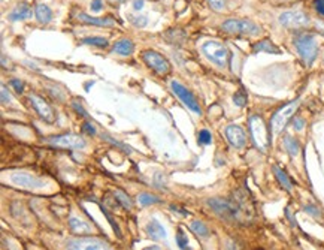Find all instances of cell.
<instances>
[{"instance_id": "38", "label": "cell", "mask_w": 324, "mask_h": 250, "mask_svg": "<svg viewBox=\"0 0 324 250\" xmlns=\"http://www.w3.org/2000/svg\"><path fill=\"white\" fill-rule=\"evenodd\" d=\"M11 100V96H9V92L5 86H2V102L3 103H9Z\"/></svg>"}, {"instance_id": "18", "label": "cell", "mask_w": 324, "mask_h": 250, "mask_svg": "<svg viewBox=\"0 0 324 250\" xmlns=\"http://www.w3.org/2000/svg\"><path fill=\"white\" fill-rule=\"evenodd\" d=\"M135 50V45L130 39L122 38L120 41H117L112 47V52L118 54V55H130Z\"/></svg>"}, {"instance_id": "20", "label": "cell", "mask_w": 324, "mask_h": 250, "mask_svg": "<svg viewBox=\"0 0 324 250\" xmlns=\"http://www.w3.org/2000/svg\"><path fill=\"white\" fill-rule=\"evenodd\" d=\"M252 51L254 52H268V54H281V50L274 42H271L269 39H265V41L254 44Z\"/></svg>"}, {"instance_id": "36", "label": "cell", "mask_w": 324, "mask_h": 250, "mask_svg": "<svg viewBox=\"0 0 324 250\" xmlns=\"http://www.w3.org/2000/svg\"><path fill=\"white\" fill-rule=\"evenodd\" d=\"M11 86L15 89V92H18V93H23V89H24V84H23V81H20V80H11Z\"/></svg>"}, {"instance_id": "30", "label": "cell", "mask_w": 324, "mask_h": 250, "mask_svg": "<svg viewBox=\"0 0 324 250\" xmlns=\"http://www.w3.org/2000/svg\"><path fill=\"white\" fill-rule=\"evenodd\" d=\"M176 243H178L181 250H188V240H187V237L184 235V232L181 229L176 234Z\"/></svg>"}, {"instance_id": "19", "label": "cell", "mask_w": 324, "mask_h": 250, "mask_svg": "<svg viewBox=\"0 0 324 250\" xmlns=\"http://www.w3.org/2000/svg\"><path fill=\"white\" fill-rule=\"evenodd\" d=\"M35 17L38 20V23L40 24H49L52 21V11L49 9L48 5L45 3H39L35 8Z\"/></svg>"}, {"instance_id": "2", "label": "cell", "mask_w": 324, "mask_h": 250, "mask_svg": "<svg viewBox=\"0 0 324 250\" xmlns=\"http://www.w3.org/2000/svg\"><path fill=\"white\" fill-rule=\"evenodd\" d=\"M202 52L203 55L211 61V63L217 65L218 68H227L230 66V60H232V52L220 41H206L202 44Z\"/></svg>"}, {"instance_id": "10", "label": "cell", "mask_w": 324, "mask_h": 250, "mask_svg": "<svg viewBox=\"0 0 324 250\" xmlns=\"http://www.w3.org/2000/svg\"><path fill=\"white\" fill-rule=\"evenodd\" d=\"M49 144L58 149H74V150H80L85 147L84 138L75 134H64V135L52 137L49 138Z\"/></svg>"}, {"instance_id": "5", "label": "cell", "mask_w": 324, "mask_h": 250, "mask_svg": "<svg viewBox=\"0 0 324 250\" xmlns=\"http://www.w3.org/2000/svg\"><path fill=\"white\" fill-rule=\"evenodd\" d=\"M299 105H300V99H294V100L288 102L287 105H284L283 108H280L274 114V117L271 120V131H272L274 135H278L284 131V128L287 126V123L293 118L294 112L297 111Z\"/></svg>"}, {"instance_id": "29", "label": "cell", "mask_w": 324, "mask_h": 250, "mask_svg": "<svg viewBox=\"0 0 324 250\" xmlns=\"http://www.w3.org/2000/svg\"><path fill=\"white\" fill-rule=\"evenodd\" d=\"M233 102L236 106H245L246 105V95L243 90H238L235 95H233Z\"/></svg>"}, {"instance_id": "35", "label": "cell", "mask_w": 324, "mask_h": 250, "mask_svg": "<svg viewBox=\"0 0 324 250\" xmlns=\"http://www.w3.org/2000/svg\"><path fill=\"white\" fill-rule=\"evenodd\" d=\"M303 126H305V120H303L302 117H296V118L293 120V128H294L296 131H302Z\"/></svg>"}, {"instance_id": "4", "label": "cell", "mask_w": 324, "mask_h": 250, "mask_svg": "<svg viewBox=\"0 0 324 250\" xmlns=\"http://www.w3.org/2000/svg\"><path fill=\"white\" fill-rule=\"evenodd\" d=\"M221 30L230 35H242V36H257L262 33L260 26L246 18H229L221 24Z\"/></svg>"}, {"instance_id": "3", "label": "cell", "mask_w": 324, "mask_h": 250, "mask_svg": "<svg viewBox=\"0 0 324 250\" xmlns=\"http://www.w3.org/2000/svg\"><path fill=\"white\" fill-rule=\"evenodd\" d=\"M248 128H249V135L255 147L260 151H266L268 147L271 146L269 140V131L265 120L260 115H251L248 120Z\"/></svg>"}, {"instance_id": "16", "label": "cell", "mask_w": 324, "mask_h": 250, "mask_svg": "<svg viewBox=\"0 0 324 250\" xmlns=\"http://www.w3.org/2000/svg\"><path fill=\"white\" fill-rule=\"evenodd\" d=\"M32 17V8L27 3H18L8 15L9 21H23V20H29Z\"/></svg>"}, {"instance_id": "17", "label": "cell", "mask_w": 324, "mask_h": 250, "mask_svg": "<svg viewBox=\"0 0 324 250\" xmlns=\"http://www.w3.org/2000/svg\"><path fill=\"white\" fill-rule=\"evenodd\" d=\"M145 229H147V234H148L153 240H164V238L167 237L166 229H164L163 225H162L159 220H156V219L150 220Z\"/></svg>"}, {"instance_id": "22", "label": "cell", "mask_w": 324, "mask_h": 250, "mask_svg": "<svg viewBox=\"0 0 324 250\" xmlns=\"http://www.w3.org/2000/svg\"><path fill=\"white\" fill-rule=\"evenodd\" d=\"M69 226L72 228V231L80 232V234H85V232H90V231H91V226H90L87 222H84V220H81V219H78V217H75V216H72V217L69 219Z\"/></svg>"}, {"instance_id": "7", "label": "cell", "mask_w": 324, "mask_h": 250, "mask_svg": "<svg viewBox=\"0 0 324 250\" xmlns=\"http://www.w3.org/2000/svg\"><path fill=\"white\" fill-rule=\"evenodd\" d=\"M142 58L147 63V66H150L153 71H156L160 75H166L170 72V63L167 61V58L154 50H145L142 52Z\"/></svg>"}, {"instance_id": "1", "label": "cell", "mask_w": 324, "mask_h": 250, "mask_svg": "<svg viewBox=\"0 0 324 250\" xmlns=\"http://www.w3.org/2000/svg\"><path fill=\"white\" fill-rule=\"evenodd\" d=\"M293 44H294L297 54L303 60V63L306 66H311L312 61L317 58V54H318L317 36L311 32H300L294 36Z\"/></svg>"}, {"instance_id": "26", "label": "cell", "mask_w": 324, "mask_h": 250, "mask_svg": "<svg viewBox=\"0 0 324 250\" xmlns=\"http://www.w3.org/2000/svg\"><path fill=\"white\" fill-rule=\"evenodd\" d=\"M206 2H208L209 6H211L214 11H217V12L224 11V9L227 8V5H229V0H206Z\"/></svg>"}, {"instance_id": "27", "label": "cell", "mask_w": 324, "mask_h": 250, "mask_svg": "<svg viewBox=\"0 0 324 250\" xmlns=\"http://www.w3.org/2000/svg\"><path fill=\"white\" fill-rule=\"evenodd\" d=\"M115 198L121 202V205L124 207V208H127V210H130L132 207H133V204H132V201L128 200V197L125 195V194H122L121 191H115Z\"/></svg>"}, {"instance_id": "40", "label": "cell", "mask_w": 324, "mask_h": 250, "mask_svg": "<svg viewBox=\"0 0 324 250\" xmlns=\"http://www.w3.org/2000/svg\"><path fill=\"white\" fill-rule=\"evenodd\" d=\"M144 0H133V9L135 11H141L144 8Z\"/></svg>"}, {"instance_id": "9", "label": "cell", "mask_w": 324, "mask_h": 250, "mask_svg": "<svg viewBox=\"0 0 324 250\" xmlns=\"http://www.w3.org/2000/svg\"><path fill=\"white\" fill-rule=\"evenodd\" d=\"M278 21L285 29H303L309 24V17L302 11H285L280 15Z\"/></svg>"}, {"instance_id": "33", "label": "cell", "mask_w": 324, "mask_h": 250, "mask_svg": "<svg viewBox=\"0 0 324 250\" xmlns=\"http://www.w3.org/2000/svg\"><path fill=\"white\" fill-rule=\"evenodd\" d=\"M312 6H314L315 12H317L318 15H323V17H324V0H314Z\"/></svg>"}, {"instance_id": "34", "label": "cell", "mask_w": 324, "mask_h": 250, "mask_svg": "<svg viewBox=\"0 0 324 250\" xmlns=\"http://www.w3.org/2000/svg\"><path fill=\"white\" fill-rule=\"evenodd\" d=\"M93 12H100L103 9V2L102 0H91V5H90Z\"/></svg>"}, {"instance_id": "12", "label": "cell", "mask_w": 324, "mask_h": 250, "mask_svg": "<svg viewBox=\"0 0 324 250\" xmlns=\"http://www.w3.org/2000/svg\"><path fill=\"white\" fill-rule=\"evenodd\" d=\"M29 99H30L32 106L35 108V111L39 114V117H40L43 121H46V123H54L55 114H54L52 108H51L40 96H38V95H30Z\"/></svg>"}, {"instance_id": "8", "label": "cell", "mask_w": 324, "mask_h": 250, "mask_svg": "<svg viewBox=\"0 0 324 250\" xmlns=\"http://www.w3.org/2000/svg\"><path fill=\"white\" fill-rule=\"evenodd\" d=\"M170 89H172V92L181 99V102L188 108V109H191L193 112H196V114H202V108H201V105H199V102H198V99L194 98V95L188 90V89H185L181 83H178V81H170Z\"/></svg>"}, {"instance_id": "6", "label": "cell", "mask_w": 324, "mask_h": 250, "mask_svg": "<svg viewBox=\"0 0 324 250\" xmlns=\"http://www.w3.org/2000/svg\"><path fill=\"white\" fill-rule=\"evenodd\" d=\"M208 205L223 219L226 220H235L239 217V211H241V207L233 202V201H229V200H223V198H212V200H208Z\"/></svg>"}, {"instance_id": "24", "label": "cell", "mask_w": 324, "mask_h": 250, "mask_svg": "<svg viewBox=\"0 0 324 250\" xmlns=\"http://www.w3.org/2000/svg\"><path fill=\"white\" fill-rule=\"evenodd\" d=\"M81 42L84 45H91V47H99V48L108 47V39L102 36H88V38H84Z\"/></svg>"}, {"instance_id": "32", "label": "cell", "mask_w": 324, "mask_h": 250, "mask_svg": "<svg viewBox=\"0 0 324 250\" xmlns=\"http://www.w3.org/2000/svg\"><path fill=\"white\" fill-rule=\"evenodd\" d=\"M128 20H130V23L136 27H145L147 23H148V20L145 17H130Z\"/></svg>"}, {"instance_id": "37", "label": "cell", "mask_w": 324, "mask_h": 250, "mask_svg": "<svg viewBox=\"0 0 324 250\" xmlns=\"http://www.w3.org/2000/svg\"><path fill=\"white\" fill-rule=\"evenodd\" d=\"M82 129H84V132L87 135H96V129H94V126H93L91 123H85Z\"/></svg>"}, {"instance_id": "14", "label": "cell", "mask_w": 324, "mask_h": 250, "mask_svg": "<svg viewBox=\"0 0 324 250\" xmlns=\"http://www.w3.org/2000/svg\"><path fill=\"white\" fill-rule=\"evenodd\" d=\"M226 138L235 149H242L246 143V135L239 124H229L226 128Z\"/></svg>"}, {"instance_id": "13", "label": "cell", "mask_w": 324, "mask_h": 250, "mask_svg": "<svg viewBox=\"0 0 324 250\" xmlns=\"http://www.w3.org/2000/svg\"><path fill=\"white\" fill-rule=\"evenodd\" d=\"M11 181L17 186L29 187V189H39V187L43 186L42 180L36 178L35 175H32L29 172H14L11 175Z\"/></svg>"}, {"instance_id": "28", "label": "cell", "mask_w": 324, "mask_h": 250, "mask_svg": "<svg viewBox=\"0 0 324 250\" xmlns=\"http://www.w3.org/2000/svg\"><path fill=\"white\" fill-rule=\"evenodd\" d=\"M139 202H141L142 205H153V204L160 202V200H159L157 197L151 195V194H141V195H139Z\"/></svg>"}, {"instance_id": "21", "label": "cell", "mask_w": 324, "mask_h": 250, "mask_svg": "<svg viewBox=\"0 0 324 250\" xmlns=\"http://www.w3.org/2000/svg\"><path fill=\"white\" fill-rule=\"evenodd\" d=\"M272 169H274V174H275V177H277V180L280 181V184L284 187L285 191H291V187H293V184H291V180L288 178V175L280 168V166H277V165H274L272 166Z\"/></svg>"}, {"instance_id": "39", "label": "cell", "mask_w": 324, "mask_h": 250, "mask_svg": "<svg viewBox=\"0 0 324 250\" xmlns=\"http://www.w3.org/2000/svg\"><path fill=\"white\" fill-rule=\"evenodd\" d=\"M305 211H306V213H309V214H312L314 217H318V216H320V211H318V208H317V207H314V205H306V207H305Z\"/></svg>"}, {"instance_id": "42", "label": "cell", "mask_w": 324, "mask_h": 250, "mask_svg": "<svg viewBox=\"0 0 324 250\" xmlns=\"http://www.w3.org/2000/svg\"><path fill=\"white\" fill-rule=\"evenodd\" d=\"M112 2H122V0H112Z\"/></svg>"}, {"instance_id": "41", "label": "cell", "mask_w": 324, "mask_h": 250, "mask_svg": "<svg viewBox=\"0 0 324 250\" xmlns=\"http://www.w3.org/2000/svg\"><path fill=\"white\" fill-rule=\"evenodd\" d=\"M74 108H75V109H77L78 112H81L82 115H87V112H85V109H84V108H82L81 105H78V103H74Z\"/></svg>"}, {"instance_id": "11", "label": "cell", "mask_w": 324, "mask_h": 250, "mask_svg": "<svg viewBox=\"0 0 324 250\" xmlns=\"http://www.w3.org/2000/svg\"><path fill=\"white\" fill-rule=\"evenodd\" d=\"M68 250H109L108 244L97 238H72L66 244Z\"/></svg>"}, {"instance_id": "31", "label": "cell", "mask_w": 324, "mask_h": 250, "mask_svg": "<svg viewBox=\"0 0 324 250\" xmlns=\"http://www.w3.org/2000/svg\"><path fill=\"white\" fill-rule=\"evenodd\" d=\"M199 143H201V144H205V146L211 144V143H212V135H211V132L206 131V129H202V131L199 132Z\"/></svg>"}, {"instance_id": "15", "label": "cell", "mask_w": 324, "mask_h": 250, "mask_svg": "<svg viewBox=\"0 0 324 250\" xmlns=\"http://www.w3.org/2000/svg\"><path fill=\"white\" fill-rule=\"evenodd\" d=\"M81 23L84 24H91V26H100V27H112L115 26V21L109 17L106 18H99V17H90L84 12H80L78 17H77Z\"/></svg>"}, {"instance_id": "23", "label": "cell", "mask_w": 324, "mask_h": 250, "mask_svg": "<svg viewBox=\"0 0 324 250\" xmlns=\"http://www.w3.org/2000/svg\"><path fill=\"white\" fill-rule=\"evenodd\" d=\"M283 143H284V147H285V150H287V153H288L290 156H297V154H299V151H300V144H299L297 140H294V138L290 137V135H285Z\"/></svg>"}, {"instance_id": "25", "label": "cell", "mask_w": 324, "mask_h": 250, "mask_svg": "<svg viewBox=\"0 0 324 250\" xmlns=\"http://www.w3.org/2000/svg\"><path fill=\"white\" fill-rule=\"evenodd\" d=\"M191 229H193L194 234H198V235L202 237V238L209 237V229H208V226H206L203 222H201V220H194V222H191Z\"/></svg>"}]
</instances>
